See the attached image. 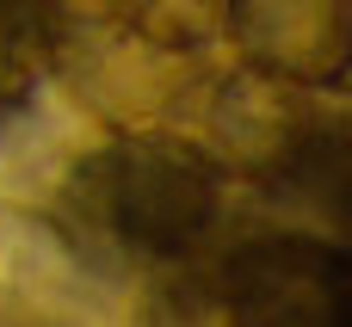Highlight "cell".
<instances>
[{"mask_svg": "<svg viewBox=\"0 0 352 327\" xmlns=\"http://www.w3.org/2000/svg\"><path fill=\"white\" fill-rule=\"evenodd\" d=\"M217 309L260 327H340L352 315L346 253L316 235H260L217 260Z\"/></svg>", "mask_w": 352, "mask_h": 327, "instance_id": "obj_2", "label": "cell"}, {"mask_svg": "<svg viewBox=\"0 0 352 327\" xmlns=\"http://www.w3.org/2000/svg\"><path fill=\"white\" fill-rule=\"evenodd\" d=\"M204 130H210L204 155L217 167H235V173H254V179L278 185L297 167V155L328 130V117L309 105V87H297L285 74H266V68H241L210 93Z\"/></svg>", "mask_w": 352, "mask_h": 327, "instance_id": "obj_3", "label": "cell"}, {"mask_svg": "<svg viewBox=\"0 0 352 327\" xmlns=\"http://www.w3.org/2000/svg\"><path fill=\"white\" fill-rule=\"evenodd\" d=\"M111 12L148 49H204L223 31V0H111Z\"/></svg>", "mask_w": 352, "mask_h": 327, "instance_id": "obj_6", "label": "cell"}, {"mask_svg": "<svg viewBox=\"0 0 352 327\" xmlns=\"http://www.w3.org/2000/svg\"><path fill=\"white\" fill-rule=\"evenodd\" d=\"M223 167L179 136H118L93 148L62 192L68 241L99 266H173L217 229Z\"/></svg>", "mask_w": 352, "mask_h": 327, "instance_id": "obj_1", "label": "cell"}, {"mask_svg": "<svg viewBox=\"0 0 352 327\" xmlns=\"http://www.w3.org/2000/svg\"><path fill=\"white\" fill-rule=\"evenodd\" d=\"M223 31L248 68L309 93H340L352 68V0H223Z\"/></svg>", "mask_w": 352, "mask_h": 327, "instance_id": "obj_4", "label": "cell"}, {"mask_svg": "<svg viewBox=\"0 0 352 327\" xmlns=\"http://www.w3.org/2000/svg\"><path fill=\"white\" fill-rule=\"evenodd\" d=\"M68 12L62 0H0V111H19L62 68Z\"/></svg>", "mask_w": 352, "mask_h": 327, "instance_id": "obj_5", "label": "cell"}]
</instances>
